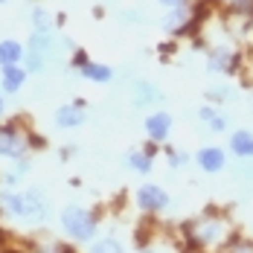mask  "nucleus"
<instances>
[{
  "instance_id": "nucleus-1",
  "label": "nucleus",
  "mask_w": 253,
  "mask_h": 253,
  "mask_svg": "<svg viewBox=\"0 0 253 253\" xmlns=\"http://www.w3.org/2000/svg\"><path fill=\"white\" fill-rule=\"evenodd\" d=\"M61 224H64L67 233H73L76 239H90V236H93V218H90L87 210H82V207H70V210H64Z\"/></svg>"
},
{
  "instance_id": "nucleus-2",
  "label": "nucleus",
  "mask_w": 253,
  "mask_h": 253,
  "mask_svg": "<svg viewBox=\"0 0 253 253\" xmlns=\"http://www.w3.org/2000/svg\"><path fill=\"white\" fill-rule=\"evenodd\" d=\"M9 210L15 215H44V201L38 192H26V195H9L6 198Z\"/></svg>"
},
{
  "instance_id": "nucleus-3",
  "label": "nucleus",
  "mask_w": 253,
  "mask_h": 253,
  "mask_svg": "<svg viewBox=\"0 0 253 253\" xmlns=\"http://www.w3.org/2000/svg\"><path fill=\"white\" fill-rule=\"evenodd\" d=\"M137 204H140L143 210H160V207L169 204V195H166L160 186H143V189L137 192Z\"/></svg>"
},
{
  "instance_id": "nucleus-4",
  "label": "nucleus",
  "mask_w": 253,
  "mask_h": 253,
  "mask_svg": "<svg viewBox=\"0 0 253 253\" xmlns=\"http://www.w3.org/2000/svg\"><path fill=\"white\" fill-rule=\"evenodd\" d=\"M230 149L236 157H253V134L251 131H236L230 137Z\"/></svg>"
},
{
  "instance_id": "nucleus-5",
  "label": "nucleus",
  "mask_w": 253,
  "mask_h": 253,
  "mask_svg": "<svg viewBox=\"0 0 253 253\" xmlns=\"http://www.w3.org/2000/svg\"><path fill=\"white\" fill-rule=\"evenodd\" d=\"M198 163L204 172H218L224 166V152L221 149H201L198 152Z\"/></svg>"
},
{
  "instance_id": "nucleus-6",
  "label": "nucleus",
  "mask_w": 253,
  "mask_h": 253,
  "mask_svg": "<svg viewBox=\"0 0 253 253\" xmlns=\"http://www.w3.org/2000/svg\"><path fill=\"white\" fill-rule=\"evenodd\" d=\"M169 126H172L169 114H154V117H149V123H146L149 134H152V137H157V140H163V137L169 134Z\"/></svg>"
},
{
  "instance_id": "nucleus-7",
  "label": "nucleus",
  "mask_w": 253,
  "mask_h": 253,
  "mask_svg": "<svg viewBox=\"0 0 253 253\" xmlns=\"http://www.w3.org/2000/svg\"><path fill=\"white\" fill-rule=\"evenodd\" d=\"M21 149H24V143L15 131H0V154H18Z\"/></svg>"
},
{
  "instance_id": "nucleus-8",
  "label": "nucleus",
  "mask_w": 253,
  "mask_h": 253,
  "mask_svg": "<svg viewBox=\"0 0 253 253\" xmlns=\"http://www.w3.org/2000/svg\"><path fill=\"white\" fill-rule=\"evenodd\" d=\"M18 58H21V47H18L15 41H3V44H0V64L12 67Z\"/></svg>"
},
{
  "instance_id": "nucleus-9",
  "label": "nucleus",
  "mask_w": 253,
  "mask_h": 253,
  "mask_svg": "<svg viewBox=\"0 0 253 253\" xmlns=\"http://www.w3.org/2000/svg\"><path fill=\"white\" fill-rule=\"evenodd\" d=\"M3 84H6V90H18V87L24 84V70H18L15 64L6 67V73H3Z\"/></svg>"
},
{
  "instance_id": "nucleus-10",
  "label": "nucleus",
  "mask_w": 253,
  "mask_h": 253,
  "mask_svg": "<svg viewBox=\"0 0 253 253\" xmlns=\"http://www.w3.org/2000/svg\"><path fill=\"white\" fill-rule=\"evenodd\" d=\"M82 123V114L76 108H61L58 111V126H79Z\"/></svg>"
},
{
  "instance_id": "nucleus-11",
  "label": "nucleus",
  "mask_w": 253,
  "mask_h": 253,
  "mask_svg": "<svg viewBox=\"0 0 253 253\" xmlns=\"http://www.w3.org/2000/svg\"><path fill=\"white\" fill-rule=\"evenodd\" d=\"M84 76H90L93 82H108L111 79V70L102 67V64H84Z\"/></svg>"
},
{
  "instance_id": "nucleus-12",
  "label": "nucleus",
  "mask_w": 253,
  "mask_h": 253,
  "mask_svg": "<svg viewBox=\"0 0 253 253\" xmlns=\"http://www.w3.org/2000/svg\"><path fill=\"white\" fill-rule=\"evenodd\" d=\"M90 253H123V248H120V242L105 239V242H99V245H93V251Z\"/></svg>"
},
{
  "instance_id": "nucleus-13",
  "label": "nucleus",
  "mask_w": 253,
  "mask_h": 253,
  "mask_svg": "<svg viewBox=\"0 0 253 253\" xmlns=\"http://www.w3.org/2000/svg\"><path fill=\"white\" fill-rule=\"evenodd\" d=\"M131 166H137L140 172H149V157H143V154H131Z\"/></svg>"
},
{
  "instance_id": "nucleus-14",
  "label": "nucleus",
  "mask_w": 253,
  "mask_h": 253,
  "mask_svg": "<svg viewBox=\"0 0 253 253\" xmlns=\"http://www.w3.org/2000/svg\"><path fill=\"white\" fill-rule=\"evenodd\" d=\"M137 90H149V84H137ZM152 99V93H140L137 96V102H149Z\"/></svg>"
},
{
  "instance_id": "nucleus-15",
  "label": "nucleus",
  "mask_w": 253,
  "mask_h": 253,
  "mask_svg": "<svg viewBox=\"0 0 253 253\" xmlns=\"http://www.w3.org/2000/svg\"><path fill=\"white\" fill-rule=\"evenodd\" d=\"M163 3H169V6H172V3H177V0H163Z\"/></svg>"
},
{
  "instance_id": "nucleus-16",
  "label": "nucleus",
  "mask_w": 253,
  "mask_h": 253,
  "mask_svg": "<svg viewBox=\"0 0 253 253\" xmlns=\"http://www.w3.org/2000/svg\"><path fill=\"white\" fill-rule=\"evenodd\" d=\"M236 253H253V251H236Z\"/></svg>"
}]
</instances>
